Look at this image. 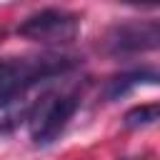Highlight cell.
<instances>
[{
	"label": "cell",
	"instance_id": "obj_1",
	"mask_svg": "<svg viewBox=\"0 0 160 160\" xmlns=\"http://www.w3.org/2000/svg\"><path fill=\"white\" fill-rule=\"evenodd\" d=\"M80 65V58L65 52H42L30 58H8L0 60V102L32 92L38 85L50 82L52 78L68 75Z\"/></svg>",
	"mask_w": 160,
	"mask_h": 160
},
{
	"label": "cell",
	"instance_id": "obj_2",
	"mask_svg": "<svg viewBox=\"0 0 160 160\" xmlns=\"http://www.w3.org/2000/svg\"><path fill=\"white\" fill-rule=\"evenodd\" d=\"M78 105H80V98L75 92H65V90L40 92L32 110H30V118H28L32 145H38V148L52 145L62 135L68 122L72 120Z\"/></svg>",
	"mask_w": 160,
	"mask_h": 160
},
{
	"label": "cell",
	"instance_id": "obj_3",
	"mask_svg": "<svg viewBox=\"0 0 160 160\" xmlns=\"http://www.w3.org/2000/svg\"><path fill=\"white\" fill-rule=\"evenodd\" d=\"M80 32V15L65 8H42L28 15L18 25V35L25 40L45 42V45H62L75 40Z\"/></svg>",
	"mask_w": 160,
	"mask_h": 160
},
{
	"label": "cell",
	"instance_id": "obj_4",
	"mask_svg": "<svg viewBox=\"0 0 160 160\" xmlns=\"http://www.w3.org/2000/svg\"><path fill=\"white\" fill-rule=\"evenodd\" d=\"M158 48H160V22L155 18L115 22L102 40V50L110 58H128Z\"/></svg>",
	"mask_w": 160,
	"mask_h": 160
},
{
	"label": "cell",
	"instance_id": "obj_5",
	"mask_svg": "<svg viewBox=\"0 0 160 160\" xmlns=\"http://www.w3.org/2000/svg\"><path fill=\"white\" fill-rule=\"evenodd\" d=\"M160 75L155 68H135V70H125V72H118L112 75L105 88H102V95L108 100H120L125 98L130 90L135 88H142V85H158Z\"/></svg>",
	"mask_w": 160,
	"mask_h": 160
},
{
	"label": "cell",
	"instance_id": "obj_6",
	"mask_svg": "<svg viewBox=\"0 0 160 160\" xmlns=\"http://www.w3.org/2000/svg\"><path fill=\"white\" fill-rule=\"evenodd\" d=\"M35 100H38V95L25 92V95H18V98L0 102V135H8L12 130H18L22 122H28Z\"/></svg>",
	"mask_w": 160,
	"mask_h": 160
},
{
	"label": "cell",
	"instance_id": "obj_7",
	"mask_svg": "<svg viewBox=\"0 0 160 160\" xmlns=\"http://www.w3.org/2000/svg\"><path fill=\"white\" fill-rule=\"evenodd\" d=\"M160 118V105L158 102H148V105H135L122 115V125L135 130V128H148L155 125Z\"/></svg>",
	"mask_w": 160,
	"mask_h": 160
},
{
	"label": "cell",
	"instance_id": "obj_8",
	"mask_svg": "<svg viewBox=\"0 0 160 160\" xmlns=\"http://www.w3.org/2000/svg\"><path fill=\"white\" fill-rule=\"evenodd\" d=\"M120 160H140V158H120Z\"/></svg>",
	"mask_w": 160,
	"mask_h": 160
},
{
	"label": "cell",
	"instance_id": "obj_9",
	"mask_svg": "<svg viewBox=\"0 0 160 160\" xmlns=\"http://www.w3.org/2000/svg\"><path fill=\"white\" fill-rule=\"evenodd\" d=\"M2 35H5V30H2V28H0V40H2Z\"/></svg>",
	"mask_w": 160,
	"mask_h": 160
}]
</instances>
